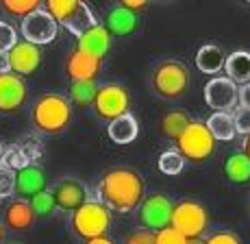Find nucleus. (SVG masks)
<instances>
[{
  "label": "nucleus",
  "instance_id": "nucleus-1",
  "mask_svg": "<svg viewBox=\"0 0 250 244\" xmlns=\"http://www.w3.org/2000/svg\"><path fill=\"white\" fill-rule=\"evenodd\" d=\"M96 192H98V200L111 214L135 212L146 196L142 175L128 166H118L104 172L98 181Z\"/></svg>",
  "mask_w": 250,
  "mask_h": 244
},
{
  "label": "nucleus",
  "instance_id": "nucleus-2",
  "mask_svg": "<svg viewBox=\"0 0 250 244\" xmlns=\"http://www.w3.org/2000/svg\"><path fill=\"white\" fill-rule=\"evenodd\" d=\"M72 122V105L63 94H44L31 107V124L44 135H57Z\"/></svg>",
  "mask_w": 250,
  "mask_h": 244
},
{
  "label": "nucleus",
  "instance_id": "nucleus-3",
  "mask_svg": "<svg viewBox=\"0 0 250 244\" xmlns=\"http://www.w3.org/2000/svg\"><path fill=\"white\" fill-rule=\"evenodd\" d=\"M109 227H111V212L104 207L100 200H87L83 207L72 212L70 229L76 238L81 240H91V238L107 236Z\"/></svg>",
  "mask_w": 250,
  "mask_h": 244
},
{
  "label": "nucleus",
  "instance_id": "nucleus-4",
  "mask_svg": "<svg viewBox=\"0 0 250 244\" xmlns=\"http://www.w3.org/2000/svg\"><path fill=\"white\" fill-rule=\"evenodd\" d=\"M152 89L157 96L166 100H176L189 89V70L176 59H167L155 66L150 76Z\"/></svg>",
  "mask_w": 250,
  "mask_h": 244
},
{
  "label": "nucleus",
  "instance_id": "nucleus-5",
  "mask_svg": "<svg viewBox=\"0 0 250 244\" xmlns=\"http://www.w3.org/2000/svg\"><path fill=\"white\" fill-rule=\"evenodd\" d=\"M215 144L213 135L209 133L207 124L203 120H191L189 127L183 131V135L176 140V151L185 161L191 164H205L213 157L215 153Z\"/></svg>",
  "mask_w": 250,
  "mask_h": 244
},
{
  "label": "nucleus",
  "instance_id": "nucleus-6",
  "mask_svg": "<svg viewBox=\"0 0 250 244\" xmlns=\"http://www.w3.org/2000/svg\"><path fill=\"white\" fill-rule=\"evenodd\" d=\"M170 227L176 233H181L185 240H198L205 236L207 227H209V214H207L205 205L194 199L179 200L172 209Z\"/></svg>",
  "mask_w": 250,
  "mask_h": 244
},
{
  "label": "nucleus",
  "instance_id": "nucleus-7",
  "mask_svg": "<svg viewBox=\"0 0 250 244\" xmlns=\"http://www.w3.org/2000/svg\"><path fill=\"white\" fill-rule=\"evenodd\" d=\"M44 9L52 16L57 26H65L76 37L87 31L89 26L98 24L89 7L81 0H48Z\"/></svg>",
  "mask_w": 250,
  "mask_h": 244
},
{
  "label": "nucleus",
  "instance_id": "nucleus-8",
  "mask_svg": "<svg viewBox=\"0 0 250 244\" xmlns=\"http://www.w3.org/2000/svg\"><path fill=\"white\" fill-rule=\"evenodd\" d=\"M128 105H131V98H128V92L124 85L104 83V85H98V92H96V98L91 103V109H94V113L100 120L109 124L115 118L128 113Z\"/></svg>",
  "mask_w": 250,
  "mask_h": 244
},
{
  "label": "nucleus",
  "instance_id": "nucleus-9",
  "mask_svg": "<svg viewBox=\"0 0 250 244\" xmlns=\"http://www.w3.org/2000/svg\"><path fill=\"white\" fill-rule=\"evenodd\" d=\"M172 209H174V203L167 199L166 194L157 192L150 196H144V200L137 207V218L142 229L146 231H161V229L170 227V218H172Z\"/></svg>",
  "mask_w": 250,
  "mask_h": 244
},
{
  "label": "nucleus",
  "instance_id": "nucleus-10",
  "mask_svg": "<svg viewBox=\"0 0 250 244\" xmlns=\"http://www.w3.org/2000/svg\"><path fill=\"white\" fill-rule=\"evenodd\" d=\"M57 33H59V26H57V22L52 20V16L44 7L33 11L31 16L22 20V40L28 42V44L35 46L50 44L57 37Z\"/></svg>",
  "mask_w": 250,
  "mask_h": 244
},
{
  "label": "nucleus",
  "instance_id": "nucleus-11",
  "mask_svg": "<svg viewBox=\"0 0 250 244\" xmlns=\"http://www.w3.org/2000/svg\"><path fill=\"white\" fill-rule=\"evenodd\" d=\"M52 199H55L57 209L61 212H76L79 207H83L89 200V192L85 188V183H81L79 179H61L52 185Z\"/></svg>",
  "mask_w": 250,
  "mask_h": 244
},
{
  "label": "nucleus",
  "instance_id": "nucleus-12",
  "mask_svg": "<svg viewBox=\"0 0 250 244\" xmlns=\"http://www.w3.org/2000/svg\"><path fill=\"white\" fill-rule=\"evenodd\" d=\"M103 70V59L87 55V52L72 48L65 57V76L70 79V83L74 81H96Z\"/></svg>",
  "mask_w": 250,
  "mask_h": 244
},
{
  "label": "nucleus",
  "instance_id": "nucleus-13",
  "mask_svg": "<svg viewBox=\"0 0 250 244\" xmlns=\"http://www.w3.org/2000/svg\"><path fill=\"white\" fill-rule=\"evenodd\" d=\"M205 103L215 111H229L237 103V85L227 76H215L205 85Z\"/></svg>",
  "mask_w": 250,
  "mask_h": 244
},
{
  "label": "nucleus",
  "instance_id": "nucleus-14",
  "mask_svg": "<svg viewBox=\"0 0 250 244\" xmlns=\"http://www.w3.org/2000/svg\"><path fill=\"white\" fill-rule=\"evenodd\" d=\"M9 66H11V72L16 76H28L37 72V68L42 66L40 46L18 40V44L9 50Z\"/></svg>",
  "mask_w": 250,
  "mask_h": 244
},
{
  "label": "nucleus",
  "instance_id": "nucleus-15",
  "mask_svg": "<svg viewBox=\"0 0 250 244\" xmlns=\"http://www.w3.org/2000/svg\"><path fill=\"white\" fill-rule=\"evenodd\" d=\"M26 103V83L13 72L0 74V113H13Z\"/></svg>",
  "mask_w": 250,
  "mask_h": 244
},
{
  "label": "nucleus",
  "instance_id": "nucleus-16",
  "mask_svg": "<svg viewBox=\"0 0 250 244\" xmlns=\"http://www.w3.org/2000/svg\"><path fill=\"white\" fill-rule=\"evenodd\" d=\"M76 48L96 57V59H103L111 48V35L103 24H94L76 37Z\"/></svg>",
  "mask_w": 250,
  "mask_h": 244
},
{
  "label": "nucleus",
  "instance_id": "nucleus-17",
  "mask_svg": "<svg viewBox=\"0 0 250 244\" xmlns=\"http://www.w3.org/2000/svg\"><path fill=\"white\" fill-rule=\"evenodd\" d=\"M46 190V172L37 164L26 166V168L16 172V194L20 199L28 200L31 196L40 194Z\"/></svg>",
  "mask_w": 250,
  "mask_h": 244
},
{
  "label": "nucleus",
  "instance_id": "nucleus-18",
  "mask_svg": "<svg viewBox=\"0 0 250 244\" xmlns=\"http://www.w3.org/2000/svg\"><path fill=\"white\" fill-rule=\"evenodd\" d=\"M35 214H33L28 200L24 199H13L11 203L4 207V220L2 224L11 231H28L35 224Z\"/></svg>",
  "mask_w": 250,
  "mask_h": 244
},
{
  "label": "nucleus",
  "instance_id": "nucleus-19",
  "mask_svg": "<svg viewBox=\"0 0 250 244\" xmlns=\"http://www.w3.org/2000/svg\"><path fill=\"white\" fill-rule=\"evenodd\" d=\"M104 28L111 37H124V35H131L133 31L137 28V13H131L126 9L113 7L111 11L107 13V20H104Z\"/></svg>",
  "mask_w": 250,
  "mask_h": 244
},
{
  "label": "nucleus",
  "instance_id": "nucleus-20",
  "mask_svg": "<svg viewBox=\"0 0 250 244\" xmlns=\"http://www.w3.org/2000/svg\"><path fill=\"white\" fill-rule=\"evenodd\" d=\"M139 133L137 118L133 113H124V116L115 118L113 122L107 124V135L115 144H131Z\"/></svg>",
  "mask_w": 250,
  "mask_h": 244
},
{
  "label": "nucleus",
  "instance_id": "nucleus-21",
  "mask_svg": "<svg viewBox=\"0 0 250 244\" xmlns=\"http://www.w3.org/2000/svg\"><path fill=\"white\" fill-rule=\"evenodd\" d=\"M224 177L233 185H246L250 183V159L242 151H235L224 159Z\"/></svg>",
  "mask_w": 250,
  "mask_h": 244
},
{
  "label": "nucleus",
  "instance_id": "nucleus-22",
  "mask_svg": "<svg viewBox=\"0 0 250 244\" xmlns=\"http://www.w3.org/2000/svg\"><path fill=\"white\" fill-rule=\"evenodd\" d=\"M224 72H227V79H230L235 85L250 83V52L235 50L230 55H227Z\"/></svg>",
  "mask_w": 250,
  "mask_h": 244
},
{
  "label": "nucleus",
  "instance_id": "nucleus-23",
  "mask_svg": "<svg viewBox=\"0 0 250 244\" xmlns=\"http://www.w3.org/2000/svg\"><path fill=\"white\" fill-rule=\"evenodd\" d=\"M224 64H227V52L215 44H207L196 52V66H198V70H203L205 74L222 72Z\"/></svg>",
  "mask_w": 250,
  "mask_h": 244
},
{
  "label": "nucleus",
  "instance_id": "nucleus-24",
  "mask_svg": "<svg viewBox=\"0 0 250 244\" xmlns=\"http://www.w3.org/2000/svg\"><path fill=\"white\" fill-rule=\"evenodd\" d=\"M189 124H191V116H189V113L176 109V111H167V113H163V116H161L159 131H161L163 137L176 142L183 135V131L189 127Z\"/></svg>",
  "mask_w": 250,
  "mask_h": 244
},
{
  "label": "nucleus",
  "instance_id": "nucleus-25",
  "mask_svg": "<svg viewBox=\"0 0 250 244\" xmlns=\"http://www.w3.org/2000/svg\"><path fill=\"white\" fill-rule=\"evenodd\" d=\"M205 124H207V129H209V133L213 135L215 142H230L235 135H237L233 116H230L229 111H213Z\"/></svg>",
  "mask_w": 250,
  "mask_h": 244
},
{
  "label": "nucleus",
  "instance_id": "nucleus-26",
  "mask_svg": "<svg viewBox=\"0 0 250 244\" xmlns=\"http://www.w3.org/2000/svg\"><path fill=\"white\" fill-rule=\"evenodd\" d=\"M96 92H98V83L96 81H74L70 83V92H68V103L72 107H91L96 98Z\"/></svg>",
  "mask_w": 250,
  "mask_h": 244
},
{
  "label": "nucleus",
  "instance_id": "nucleus-27",
  "mask_svg": "<svg viewBox=\"0 0 250 244\" xmlns=\"http://www.w3.org/2000/svg\"><path fill=\"white\" fill-rule=\"evenodd\" d=\"M0 9H2L7 16L24 20V18H28L33 11L42 9V2L40 0H2V2H0Z\"/></svg>",
  "mask_w": 250,
  "mask_h": 244
},
{
  "label": "nucleus",
  "instance_id": "nucleus-28",
  "mask_svg": "<svg viewBox=\"0 0 250 244\" xmlns=\"http://www.w3.org/2000/svg\"><path fill=\"white\" fill-rule=\"evenodd\" d=\"M28 205H31V209H33V214H35V218H48V216H50V214L57 209L55 199H52V192H50L48 188L44 190V192L31 196V199H28Z\"/></svg>",
  "mask_w": 250,
  "mask_h": 244
},
{
  "label": "nucleus",
  "instance_id": "nucleus-29",
  "mask_svg": "<svg viewBox=\"0 0 250 244\" xmlns=\"http://www.w3.org/2000/svg\"><path fill=\"white\" fill-rule=\"evenodd\" d=\"M183 166H185V159L179 155L176 148H170V151H163L159 155V170L167 177H174V175H181Z\"/></svg>",
  "mask_w": 250,
  "mask_h": 244
},
{
  "label": "nucleus",
  "instance_id": "nucleus-30",
  "mask_svg": "<svg viewBox=\"0 0 250 244\" xmlns=\"http://www.w3.org/2000/svg\"><path fill=\"white\" fill-rule=\"evenodd\" d=\"M16 194V172L0 164V199H9Z\"/></svg>",
  "mask_w": 250,
  "mask_h": 244
},
{
  "label": "nucleus",
  "instance_id": "nucleus-31",
  "mask_svg": "<svg viewBox=\"0 0 250 244\" xmlns=\"http://www.w3.org/2000/svg\"><path fill=\"white\" fill-rule=\"evenodd\" d=\"M18 44V31L9 22H0V52H9Z\"/></svg>",
  "mask_w": 250,
  "mask_h": 244
},
{
  "label": "nucleus",
  "instance_id": "nucleus-32",
  "mask_svg": "<svg viewBox=\"0 0 250 244\" xmlns=\"http://www.w3.org/2000/svg\"><path fill=\"white\" fill-rule=\"evenodd\" d=\"M233 122H235V131L242 133V135H246V133H250V109L246 107H237L233 113Z\"/></svg>",
  "mask_w": 250,
  "mask_h": 244
},
{
  "label": "nucleus",
  "instance_id": "nucleus-33",
  "mask_svg": "<svg viewBox=\"0 0 250 244\" xmlns=\"http://www.w3.org/2000/svg\"><path fill=\"white\" fill-rule=\"evenodd\" d=\"M187 242L189 240H185V238H183L181 233H176L172 227H166L155 233V244H187Z\"/></svg>",
  "mask_w": 250,
  "mask_h": 244
},
{
  "label": "nucleus",
  "instance_id": "nucleus-34",
  "mask_svg": "<svg viewBox=\"0 0 250 244\" xmlns=\"http://www.w3.org/2000/svg\"><path fill=\"white\" fill-rule=\"evenodd\" d=\"M122 244H155V233L146 231V229H137V231L128 233Z\"/></svg>",
  "mask_w": 250,
  "mask_h": 244
},
{
  "label": "nucleus",
  "instance_id": "nucleus-35",
  "mask_svg": "<svg viewBox=\"0 0 250 244\" xmlns=\"http://www.w3.org/2000/svg\"><path fill=\"white\" fill-rule=\"evenodd\" d=\"M205 244H242V240L233 231H218V233H211L205 240Z\"/></svg>",
  "mask_w": 250,
  "mask_h": 244
},
{
  "label": "nucleus",
  "instance_id": "nucleus-36",
  "mask_svg": "<svg viewBox=\"0 0 250 244\" xmlns=\"http://www.w3.org/2000/svg\"><path fill=\"white\" fill-rule=\"evenodd\" d=\"M120 7L126 9V11H131V13H139L148 7V2L146 0H120Z\"/></svg>",
  "mask_w": 250,
  "mask_h": 244
},
{
  "label": "nucleus",
  "instance_id": "nucleus-37",
  "mask_svg": "<svg viewBox=\"0 0 250 244\" xmlns=\"http://www.w3.org/2000/svg\"><path fill=\"white\" fill-rule=\"evenodd\" d=\"M237 100H239V107L250 109V83L242 85V88L237 89Z\"/></svg>",
  "mask_w": 250,
  "mask_h": 244
},
{
  "label": "nucleus",
  "instance_id": "nucleus-38",
  "mask_svg": "<svg viewBox=\"0 0 250 244\" xmlns=\"http://www.w3.org/2000/svg\"><path fill=\"white\" fill-rule=\"evenodd\" d=\"M11 66H9V52H0V74H9Z\"/></svg>",
  "mask_w": 250,
  "mask_h": 244
},
{
  "label": "nucleus",
  "instance_id": "nucleus-39",
  "mask_svg": "<svg viewBox=\"0 0 250 244\" xmlns=\"http://www.w3.org/2000/svg\"><path fill=\"white\" fill-rule=\"evenodd\" d=\"M85 244H115L109 236H100V238H91V240H85Z\"/></svg>",
  "mask_w": 250,
  "mask_h": 244
},
{
  "label": "nucleus",
  "instance_id": "nucleus-40",
  "mask_svg": "<svg viewBox=\"0 0 250 244\" xmlns=\"http://www.w3.org/2000/svg\"><path fill=\"white\" fill-rule=\"evenodd\" d=\"M242 153L250 159V133L244 135V142H242Z\"/></svg>",
  "mask_w": 250,
  "mask_h": 244
},
{
  "label": "nucleus",
  "instance_id": "nucleus-41",
  "mask_svg": "<svg viewBox=\"0 0 250 244\" xmlns=\"http://www.w3.org/2000/svg\"><path fill=\"white\" fill-rule=\"evenodd\" d=\"M4 242V224H2V220H0V244Z\"/></svg>",
  "mask_w": 250,
  "mask_h": 244
},
{
  "label": "nucleus",
  "instance_id": "nucleus-42",
  "mask_svg": "<svg viewBox=\"0 0 250 244\" xmlns=\"http://www.w3.org/2000/svg\"><path fill=\"white\" fill-rule=\"evenodd\" d=\"M187 244H205V240H203V238H198V240H189Z\"/></svg>",
  "mask_w": 250,
  "mask_h": 244
},
{
  "label": "nucleus",
  "instance_id": "nucleus-43",
  "mask_svg": "<svg viewBox=\"0 0 250 244\" xmlns=\"http://www.w3.org/2000/svg\"><path fill=\"white\" fill-rule=\"evenodd\" d=\"M2 151L4 148H2V142H0V159H2Z\"/></svg>",
  "mask_w": 250,
  "mask_h": 244
}]
</instances>
